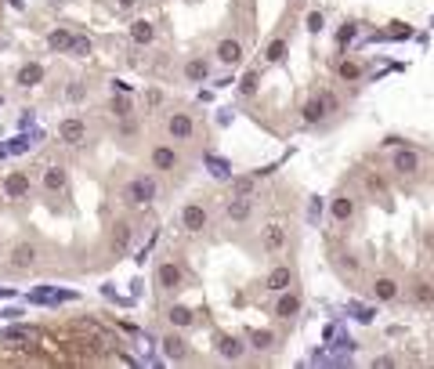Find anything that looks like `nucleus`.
Returning a JSON list of instances; mask_svg holds the SVG:
<instances>
[{
  "instance_id": "7ed1b4c3",
  "label": "nucleus",
  "mask_w": 434,
  "mask_h": 369,
  "mask_svg": "<svg viewBox=\"0 0 434 369\" xmlns=\"http://www.w3.org/2000/svg\"><path fill=\"white\" fill-rule=\"evenodd\" d=\"M322 250L355 297L434 312V145L395 134L347 163L326 200Z\"/></svg>"
},
{
  "instance_id": "39448f33",
  "label": "nucleus",
  "mask_w": 434,
  "mask_h": 369,
  "mask_svg": "<svg viewBox=\"0 0 434 369\" xmlns=\"http://www.w3.org/2000/svg\"><path fill=\"white\" fill-rule=\"evenodd\" d=\"M0 365L33 369H113L138 365L134 340L116 319L98 312H62L18 322L0 333Z\"/></svg>"
},
{
  "instance_id": "20e7f679",
  "label": "nucleus",
  "mask_w": 434,
  "mask_h": 369,
  "mask_svg": "<svg viewBox=\"0 0 434 369\" xmlns=\"http://www.w3.org/2000/svg\"><path fill=\"white\" fill-rule=\"evenodd\" d=\"M123 73L156 87H195L239 69L257 40L253 0H105Z\"/></svg>"
},
{
  "instance_id": "f257e3e1",
  "label": "nucleus",
  "mask_w": 434,
  "mask_h": 369,
  "mask_svg": "<svg viewBox=\"0 0 434 369\" xmlns=\"http://www.w3.org/2000/svg\"><path fill=\"white\" fill-rule=\"evenodd\" d=\"M210 148L206 113L170 87H120L0 163V282L83 279L160 232Z\"/></svg>"
},
{
  "instance_id": "f03ea898",
  "label": "nucleus",
  "mask_w": 434,
  "mask_h": 369,
  "mask_svg": "<svg viewBox=\"0 0 434 369\" xmlns=\"http://www.w3.org/2000/svg\"><path fill=\"white\" fill-rule=\"evenodd\" d=\"M304 319L300 192L239 174L181 195L148 257V326L178 365H275Z\"/></svg>"
},
{
  "instance_id": "423d86ee",
  "label": "nucleus",
  "mask_w": 434,
  "mask_h": 369,
  "mask_svg": "<svg viewBox=\"0 0 434 369\" xmlns=\"http://www.w3.org/2000/svg\"><path fill=\"white\" fill-rule=\"evenodd\" d=\"M0 29H4V0H0Z\"/></svg>"
}]
</instances>
